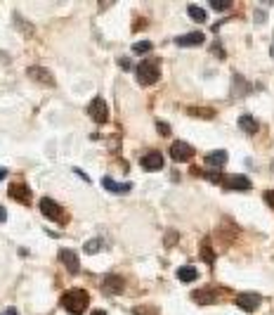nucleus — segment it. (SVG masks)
I'll return each mask as SVG.
<instances>
[{"label":"nucleus","instance_id":"1","mask_svg":"<svg viewBox=\"0 0 274 315\" xmlns=\"http://www.w3.org/2000/svg\"><path fill=\"white\" fill-rule=\"evenodd\" d=\"M88 303H90V294H88L86 289H69L67 294L61 297V306H64L71 315L86 313Z\"/></svg>","mask_w":274,"mask_h":315},{"label":"nucleus","instance_id":"2","mask_svg":"<svg viewBox=\"0 0 274 315\" xmlns=\"http://www.w3.org/2000/svg\"><path fill=\"white\" fill-rule=\"evenodd\" d=\"M161 71H159V60H142L137 64V81L142 86H154L159 81Z\"/></svg>","mask_w":274,"mask_h":315},{"label":"nucleus","instance_id":"3","mask_svg":"<svg viewBox=\"0 0 274 315\" xmlns=\"http://www.w3.org/2000/svg\"><path fill=\"white\" fill-rule=\"evenodd\" d=\"M88 114H90L92 121H97V124H107L109 121V107H107V102H104L102 97H95L88 105Z\"/></svg>","mask_w":274,"mask_h":315},{"label":"nucleus","instance_id":"4","mask_svg":"<svg viewBox=\"0 0 274 315\" xmlns=\"http://www.w3.org/2000/svg\"><path fill=\"white\" fill-rule=\"evenodd\" d=\"M220 185L229 192H250V180L246 175H222Z\"/></svg>","mask_w":274,"mask_h":315},{"label":"nucleus","instance_id":"5","mask_svg":"<svg viewBox=\"0 0 274 315\" xmlns=\"http://www.w3.org/2000/svg\"><path fill=\"white\" fill-rule=\"evenodd\" d=\"M262 303V297L256 294V291H244V294H237V306L246 313H253L258 310V306Z\"/></svg>","mask_w":274,"mask_h":315},{"label":"nucleus","instance_id":"6","mask_svg":"<svg viewBox=\"0 0 274 315\" xmlns=\"http://www.w3.org/2000/svg\"><path fill=\"white\" fill-rule=\"evenodd\" d=\"M40 213H43L45 218H50V221H57V223L64 221V211H61V206L57 204V202H52L50 197L40 199Z\"/></svg>","mask_w":274,"mask_h":315},{"label":"nucleus","instance_id":"7","mask_svg":"<svg viewBox=\"0 0 274 315\" xmlns=\"http://www.w3.org/2000/svg\"><path fill=\"white\" fill-rule=\"evenodd\" d=\"M171 156L173 161H180V164H184V161H189L192 156H194V147L192 145H187V142L177 140L171 145Z\"/></svg>","mask_w":274,"mask_h":315},{"label":"nucleus","instance_id":"8","mask_svg":"<svg viewBox=\"0 0 274 315\" xmlns=\"http://www.w3.org/2000/svg\"><path fill=\"white\" fill-rule=\"evenodd\" d=\"M26 74L31 76V78L36 81V83H43V86H55V76L50 74L48 69H43V67H29V71Z\"/></svg>","mask_w":274,"mask_h":315},{"label":"nucleus","instance_id":"9","mask_svg":"<svg viewBox=\"0 0 274 315\" xmlns=\"http://www.w3.org/2000/svg\"><path fill=\"white\" fill-rule=\"evenodd\" d=\"M59 261L67 266V270L71 272V275H76V272H78L80 263H78V253H76V251H71V249H59Z\"/></svg>","mask_w":274,"mask_h":315},{"label":"nucleus","instance_id":"10","mask_svg":"<svg viewBox=\"0 0 274 315\" xmlns=\"http://www.w3.org/2000/svg\"><path fill=\"white\" fill-rule=\"evenodd\" d=\"M140 164L144 171H161L163 168V154L161 152H149V154H144L140 159Z\"/></svg>","mask_w":274,"mask_h":315},{"label":"nucleus","instance_id":"11","mask_svg":"<svg viewBox=\"0 0 274 315\" xmlns=\"http://www.w3.org/2000/svg\"><path fill=\"white\" fill-rule=\"evenodd\" d=\"M102 289L107 291V294H121V291L125 289V282H123L121 275H107V278L102 280Z\"/></svg>","mask_w":274,"mask_h":315},{"label":"nucleus","instance_id":"12","mask_svg":"<svg viewBox=\"0 0 274 315\" xmlns=\"http://www.w3.org/2000/svg\"><path fill=\"white\" fill-rule=\"evenodd\" d=\"M10 197L14 199V202H19V204H29L31 202V190L24 185V183H14V185H10Z\"/></svg>","mask_w":274,"mask_h":315},{"label":"nucleus","instance_id":"13","mask_svg":"<svg viewBox=\"0 0 274 315\" xmlns=\"http://www.w3.org/2000/svg\"><path fill=\"white\" fill-rule=\"evenodd\" d=\"M203 33L201 31H192V33H184V36H177L175 43L180 45V48H196V45L203 43Z\"/></svg>","mask_w":274,"mask_h":315},{"label":"nucleus","instance_id":"14","mask_svg":"<svg viewBox=\"0 0 274 315\" xmlns=\"http://www.w3.org/2000/svg\"><path fill=\"white\" fill-rule=\"evenodd\" d=\"M227 164V152L225 149H215V152H210V154H206V166L210 168H222Z\"/></svg>","mask_w":274,"mask_h":315},{"label":"nucleus","instance_id":"15","mask_svg":"<svg viewBox=\"0 0 274 315\" xmlns=\"http://www.w3.org/2000/svg\"><path fill=\"white\" fill-rule=\"evenodd\" d=\"M102 185L107 187L109 192H114V194H125V192L133 190V185H130V183H116V180H111L109 175H107V178H102Z\"/></svg>","mask_w":274,"mask_h":315},{"label":"nucleus","instance_id":"16","mask_svg":"<svg viewBox=\"0 0 274 315\" xmlns=\"http://www.w3.org/2000/svg\"><path fill=\"white\" fill-rule=\"evenodd\" d=\"M192 299H194V301H199L201 306H210V303L218 301V291H213V289H199V291H194V294H192Z\"/></svg>","mask_w":274,"mask_h":315},{"label":"nucleus","instance_id":"17","mask_svg":"<svg viewBox=\"0 0 274 315\" xmlns=\"http://www.w3.org/2000/svg\"><path fill=\"white\" fill-rule=\"evenodd\" d=\"M231 90H234V97H244V95H248L250 86L244 81L241 74H234V78H231Z\"/></svg>","mask_w":274,"mask_h":315},{"label":"nucleus","instance_id":"18","mask_svg":"<svg viewBox=\"0 0 274 315\" xmlns=\"http://www.w3.org/2000/svg\"><path fill=\"white\" fill-rule=\"evenodd\" d=\"M239 126H241V130H244V133H248V135H256V133H258V121L253 116H248V114L239 116Z\"/></svg>","mask_w":274,"mask_h":315},{"label":"nucleus","instance_id":"19","mask_svg":"<svg viewBox=\"0 0 274 315\" xmlns=\"http://www.w3.org/2000/svg\"><path fill=\"white\" fill-rule=\"evenodd\" d=\"M196 278H199V272L194 266H182L177 270V280H182V282H194Z\"/></svg>","mask_w":274,"mask_h":315},{"label":"nucleus","instance_id":"20","mask_svg":"<svg viewBox=\"0 0 274 315\" xmlns=\"http://www.w3.org/2000/svg\"><path fill=\"white\" fill-rule=\"evenodd\" d=\"M187 12H189V17L194 19V22H199V24H203V22H206V10H203V7H199V5H189L187 7Z\"/></svg>","mask_w":274,"mask_h":315},{"label":"nucleus","instance_id":"21","mask_svg":"<svg viewBox=\"0 0 274 315\" xmlns=\"http://www.w3.org/2000/svg\"><path fill=\"white\" fill-rule=\"evenodd\" d=\"M201 259L206 261L208 266H213V263H215V256H213V247H210V240H203V244H201Z\"/></svg>","mask_w":274,"mask_h":315},{"label":"nucleus","instance_id":"22","mask_svg":"<svg viewBox=\"0 0 274 315\" xmlns=\"http://www.w3.org/2000/svg\"><path fill=\"white\" fill-rule=\"evenodd\" d=\"M152 41H140V43L133 45V52H137V55H144V52H152Z\"/></svg>","mask_w":274,"mask_h":315},{"label":"nucleus","instance_id":"23","mask_svg":"<svg viewBox=\"0 0 274 315\" xmlns=\"http://www.w3.org/2000/svg\"><path fill=\"white\" fill-rule=\"evenodd\" d=\"M133 313L135 315H159V310L154 308V306H137Z\"/></svg>","mask_w":274,"mask_h":315},{"label":"nucleus","instance_id":"24","mask_svg":"<svg viewBox=\"0 0 274 315\" xmlns=\"http://www.w3.org/2000/svg\"><path fill=\"white\" fill-rule=\"evenodd\" d=\"M102 244H104L102 240H90V242L86 244V253H97L99 249H102Z\"/></svg>","mask_w":274,"mask_h":315},{"label":"nucleus","instance_id":"25","mask_svg":"<svg viewBox=\"0 0 274 315\" xmlns=\"http://www.w3.org/2000/svg\"><path fill=\"white\" fill-rule=\"evenodd\" d=\"M189 114H192V116H201V119H213L215 116L213 109H189Z\"/></svg>","mask_w":274,"mask_h":315},{"label":"nucleus","instance_id":"26","mask_svg":"<svg viewBox=\"0 0 274 315\" xmlns=\"http://www.w3.org/2000/svg\"><path fill=\"white\" fill-rule=\"evenodd\" d=\"M210 7H213L215 12H222V10H229L231 3H229V0H213V3H210Z\"/></svg>","mask_w":274,"mask_h":315},{"label":"nucleus","instance_id":"27","mask_svg":"<svg viewBox=\"0 0 274 315\" xmlns=\"http://www.w3.org/2000/svg\"><path fill=\"white\" fill-rule=\"evenodd\" d=\"M201 175H206L208 180H210V183H222V173H215V171H201Z\"/></svg>","mask_w":274,"mask_h":315},{"label":"nucleus","instance_id":"28","mask_svg":"<svg viewBox=\"0 0 274 315\" xmlns=\"http://www.w3.org/2000/svg\"><path fill=\"white\" fill-rule=\"evenodd\" d=\"M156 128H159L161 135H171V126L163 124V121H159V124H156Z\"/></svg>","mask_w":274,"mask_h":315},{"label":"nucleus","instance_id":"29","mask_svg":"<svg viewBox=\"0 0 274 315\" xmlns=\"http://www.w3.org/2000/svg\"><path fill=\"white\" fill-rule=\"evenodd\" d=\"M265 202H267L269 209H274V190H267V192H265Z\"/></svg>","mask_w":274,"mask_h":315},{"label":"nucleus","instance_id":"30","mask_svg":"<svg viewBox=\"0 0 274 315\" xmlns=\"http://www.w3.org/2000/svg\"><path fill=\"white\" fill-rule=\"evenodd\" d=\"M118 64H121L123 69H130V60H125V57H121V60H118Z\"/></svg>","mask_w":274,"mask_h":315},{"label":"nucleus","instance_id":"31","mask_svg":"<svg viewBox=\"0 0 274 315\" xmlns=\"http://www.w3.org/2000/svg\"><path fill=\"white\" fill-rule=\"evenodd\" d=\"M0 221H3V223H5V221H7V211H5V209H3V206H0Z\"/></svg>","mask_w":274,"mask_h":315},{"label":"nucleus","instance_id":"32","mask_svg":"<svg viewBox=\"0 0 274 315\" xmlns=\"http://www.w3.org/2000/svg\"><path fill=\"white\" fill-rule=\"evenodd\" d=\"M5 315H19V313H17V308H7Z\"/></svg>","mask_w":274,"mask_h":315},{"label":"nucleus","instance_id":"33","mask_svg":"<svg viewBox=\"0 0 274 315\" xmlns=\"http://www.w3.org/2000/svg\"><path fill=\"white\" fill-rule=\"evenodd\" d=\"M7 178V168H0V180Z\"/></svg>","mask_w":274,"mask_h":315},{"label":"nucleus","instance_id":"34","mask_svg":"<svg viewBox=\"0 0 274 315\" xmlns=\"http://www.w3.org/2000/svg\"><path fill=\"white\" fill-rule=\"evenodd\" d=\"M90 315H107V313H104V310H92Z\"/></svg>","mask_w":274,"mask_h":315},{"label":"nucleus","instance_id":"35","mask_svg":"<svg viewBox=\"0 0 274 315\" xmlns=\"http://www.w3.org/2000/svg\"><path fill=\"white\" fill-rule=\"evenodd\" d=\"M272 60H274V43H272Z\"/></svg>","mask_w":274,"mask_h":315},{"label":"nucleus","instance_id":"36","mask_svg":"<svg viewBox=\"0 0 274 315\" xmlns=\"http://www.w3.org/2000/svg\"><path fill=\"white\" fill-rule=\"evenodd\" d=\"M269 168H272V173H274V161H272V166H269Z\"/></svg>","mask_w":274,"mask_h":315}]
</instances>
